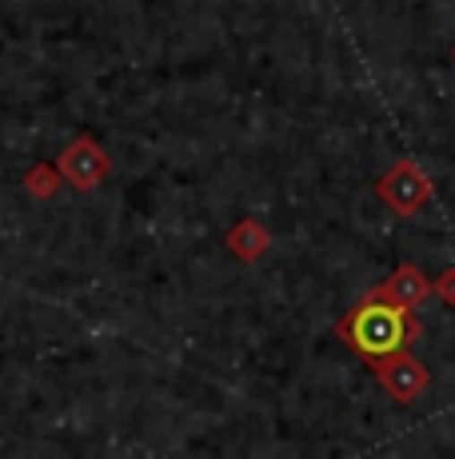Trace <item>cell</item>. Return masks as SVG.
<instances>
[{
	"instance_id": "1",
	"label": "cell",
	"mask_w": 455,
	"mask_h": 459,
	"mask_svg": "<svg viewBox=\"0 0 455 459\" xmlns=\"http://www.w3.org/2000/svg\"><path fill=\"white\" fill-rule=\"evenodd\" d=\"M336 340L344 343L348 351L364 359V364H375V359H388L396 351H404L408 343H416L424 335V324L408 312H396L388 304H367L360 299L356 307H348L336 320Z\"/></svg>"
},
{
	"instance_id": "2",
	"label": "cell",
	"mask_w": 455,
	"mask_h": 459,
	"mask_svg": "<svg viewBox=\"0 0 455 459\" xmlns=\"http://www.w3.org/2000/svg\"><path fill=\"white\" fill-rule=\"evenodd\" d=\"M375 196L388 204V212H396L399 220H411L432 204L435 180L419 168V160H396L375 180Z\"/></svg>"
},
{
	"instance_id": "3",
	"label": "cell",
	"mask_w": 455,
	"mask_h": 459,
	"mask_svg": "<svg viewBox=\"0 0 455 459\" xmlns=\"http://www.w3.org/2000/svg\"><path fill=\"white\" fill-rule=\"evenodd\" d=\"M112 168H116V164H112L108 148H104L100 140H92L89 132L73 136L64 148H60V156H56L60 180L73 184L76 192H96L112 176Z\"/></svg>"
},
{
	"instance_id": "4",
	"label": "cell",
	"mask_w": 455,
	"mask_h": 459,
	"mask_svg": "<svg viewBox=\"0 0 455 459\" xmlns=\"http://www.w3.org/2000/svg\"><path fill=\"white\" fill-rule=\"evenodd\" d=\"M367 368H372L375 384L383 387V395H388L391 403H416L419 395L432 387V372H427V364L416 351H396V356L375 359V364H367Z\"/></svg>"
},
{
	"instance_id": "5",
	"label": "cell",
	"mask_w": 455,
	"mask_h": 459,
	"mask_svg": "<svg viewBox=\"0 0 455 459\" xmlns=\"http://www.w3.org/2000/svg\"><path fill=\"white\" fill-rule=\"evenodd\" d=\"M364 299H367V304H388V307H396V312L416 316L419 307L432 299V276H424V272H419V264L404 260L388 280H383V284H375Z\"/></svg>"
},
{
	"instance_id": "6",
	"label": "cell",
	"mask_w": 455,
	"mask_h": 459,
	"mask_svg": "<svg viewBox=\"0 0 455 459\" xmlns=\"http://www.w3.org/2000/svg\"><path fill=\"white\" fill-rule=\"evenodd\" d=\"M272 228L264 224V220H256V216H244V220H236L232 228H228V236H224V248L236 255L240 264H260L268 252H272Z\"/></svg>"
},
{
	"instance_id": "7",
	"label": "cell",
	"mask_w": 455,
	"mask_h": 459,
	"mask_svg": "<svg viewBox=\"0 0 455 459\" xmlns=\"http://www.w3.org/2000/svg\"><path fill=\"white\" fill-rule=\"evenodd\" d=\"M24 192H29L32 200H40V204H48V200H56V192H60V172H56V164H45V160H37L24 172Z\"/></svg>"
},
{
	"instance_id": "8",
	"label": "cell",
	"mask_w": 455,
	"mask_h": 459,
	"mask_svg": "<svg viewBox=\"0 0 455 459\" xmlns=\"http://www.w3.org/2000/svg\"><path fill=\"white\" fill-rule=\"evenodd\" d=\"M432 296L443 299L448 307H455V264H451V268H443L440 276L432 280Z\"/></svg>"
},
{
	"instance_id": "9",
	"label": "cell",
	"mask_w": 455,
	"mask_h": 459,
	"mask_svg": "<svg viewBox=\"0 0 455 459\" xmlns=\"http://www.w3.org/2000/svg\"><path fill=\"white\" fill-rule=\"evenodd\" d=\"M451 60H455V44H451Z\"/></svg>"
}]
</instances>
